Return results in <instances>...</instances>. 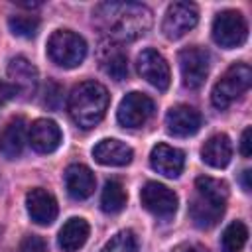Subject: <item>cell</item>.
Masks as SVG:
<instances>
[{
    "label": "cell",
    "mask_w": 252,
    "mask_h": 252,
    "mask_svg": "<svg viewBox=\"0 0 252 252\" xmlns=\"http://www.w3.org/2000/svg\"><path fill=\"white\" fill-rule=\"evenodd\" d=\"M94 18L110 41H134L152 26V10L138 2L98 4Z\"/></svg>",
    "instance_id": "obj_1"
},
{
    "label": "cell",
    "mask_w": 252,
    "mask_h": 252,
    "mask_svg": "<svg viewBox=\"0 0 252 252\" xmlns=\"http://www.w3.org/2000/svg\"><path fill=\"white\" fill-rule=\"evenodd\" d=\"M228 185L220 179L201 175L195 179V195L189 203V217L199 228L215 226L226 209Z\"/></svg>",
    "instance_id": "obj_2"
},
{
    "label": "cell",
    "mask_w": 252,
    "mask_h": 252,
    "mask_svg": "<svg viewBox=\"0 0 252 252\" xmlns=\"http://www.w3.org/2000/svg\"><path fill=\"white\" fill-rule=\"evenodd\" d=\"M108 104H110V94L104 85L96 81H83L71 91L67 100V110L71 120L79 128L91 130L104 118Z\"/></svg>",
    "instance_id": "obj_3"
},
{
    "label": "cell",
    "mask_w": 252,
    "mask_h": 252,
    "mask_svg": "<svg viewBox=\"0 0 252 252\" xmlns=\"http://www.w3.org/2000/svg\"><path fill=\"white\" fill-rule=\"evenodd\" d=\"M250 83H252V69L246 63L230 65L211 91L213 106H217L219 110L228 108L236 98H240L250 89Z\"/></svg>",
    "instance_id": "obj_4"
},
{
    "label": "cell",
    "mask_w": 252,
    "mask_h": 252,
    "mask_svg": "<svg viewBox=\"0 0 252 252\" xmlns=\"http://www.w3.org/2000/svg\"><path fill=\"white\" fill-rule=\"evenodd\" d=\"M47 55L63 69L79 67L87 57V41L71 30H57L47 39Z\"/></svg>",
    "instance_id": "obj_5"
},
{
    "label": "cell",
    "mask_w": 252,
    "mask_h": 252,
    "mask_svg": "<svg viewBox=\"0 0 252 252\" xmlns=\"http://www.w3.org/2000/svg\"><path fill=\"white\" fill-rule=\"evenodd\" d=\"M248 37V24L236 10H222L213 20V39L224 49L240 47Z\"/></svg>",
    "instance_id": "obj_6"
},
{
    "label": "cell",
    "mask_w": 252,
    "mask_h": 252,
    "mask_svg": "<svg viewBox=\"0 0 252 252\" xmlns=\"http://www.w3.org/2000/svg\"><path fill=\"white\" fill-rule=\"evenodd\" d=\"M209 51L203 47H185L179 51V69H181V83L189 91H197L203 87L209 75Z\"/></svg>",
    "instance_id": "obj_7"
},
{
    "label": "cell",
    "mask_w": 252,
    "mask_h": 252,
    "mask_svg": "<svg viewBox=\"0 0 252 252\" xmlns=\"http://www.w3.org/2000/svg\"><path fill=\"white\" fill-rule=\"evenodd\" d=\"M199 22V10L193 2H173L167 6L161 32L167 39H179L191 32Z\"/></svg>",
    "instance_id": "obj_8"
},
{
    "label": "cell",
    "mask_w": 252,
    "mask_h": 252,
    "mask_svg": "<svg viewBox=\"0 0 252 252\" xmlns=\"http://www.w3.org/2000/svg\"><path fill=\"white\" fill-rule=\"evenodd\" d=\"M142 207L158 219H171L177 211V195L158 181H148L140 191Z\"/></svg>",
    "instance_id": "obj_9"
},
{
    "label": "cell",
    "mask_w": 252,
    "mask_h": 252,
    "mask_svg": "<svg viewBox=\"0 0 252 252\" xmlns=\"http://www.w3.org/2000/svg\"><path fill=\"white\" fill-rule=\"evenodd\" d=\"M154 110H156L154 100L148 94L134 91L120 100L116 118L124 128H140L152 118Z\"/></svg>",
    "instance_id": "obj_10"
},
{
    "label": "cell",
    "mask_w": 252,
    "mask_h": 252,
    "mask_svg": "<svg viewBox=\"0 0 252 252\" xmlns=\"http://www.w3.org/2000/svg\"><path fill=\"white\" fill-rule=\"evenodd\" d=\"M136 67H138V73L142 79H146L152 87H156L158 91H165L169 87V81H171V71H169V65L165 61V57L161 53H158L156 49L148 47L144 49L140 55H138V61H136Z\"/></svg>",
    "instance_id": "obj_11"
},
{
    "label": "cell",
    "mask_w": 252,
    "mask_h": 252,
    "mask_svg": "<svg viewBox=\"0 0 252 252\" xmlns=\"http://www.w3.org/2000/svg\"><path fill=\"white\" fill-rule=\"evenodd\" d=\"M203 126L201 112L189 104H175L165 114V128L175 138H189Z\"/></svg>",
    "instance_id": "obj_12"
},
{
    "label": "cell",
    "mask_w": 252,
    "mask_h": 252,
    "mask_svg": "<svg viewBox=\"0 0 252 252\" xmlns=\"http://www.w3.org/2000/svg\"><path fill=\"white\" fill-rule=\"evenodd\" d=\"M26 209H28V215L32 217V220L35 224H41V226L51 224L57 219V213H59L55 197L43 187H35L32 191H28Z\"/></svg>",
    "instance_id": "obj_13"
},
{
    "label": "cell",
    "mask_w": 252,
    "mask_h": 252,
    "mask_svg": "<svg viewBox=\"0 0 252 252\" xmlns=\"http://www.w3.org/2000/svg\"><path fill=\"white\" fill-rule=\"evenodd\" d=\"M150 165L154 171L161 173L163 177L175 179L181 175L185 167V154L179 148L167 146V144H158L150 152Z\"/></svg>",
    "instance_id": "obj_14"
},
{
    "label": "cell",
    "mask_w": 252,
    "mask_h": 252,
    "mask_svg": "<svg viewBox=\"0 0 252 252\" xmlns=\"http://www.w3.org/2000/svg\"><path fill=\"white\" fill-rule=\"evenodd\" d=\"M61 140H63L61 128L57 126V122H53L49 118H37L28 130V142L39 154L55 152L59 148Z\"/></svg>",
    "instance_id": "obj_15"
},
{
    "label": "cell",
    "mask_w": 252,
    "mask_h": 252,
    "mask_svg": "<svg viewBox=\"0 0 252 252\" xmlns=\"http://www.w3.org/2000/svg\"><path fill=\"white\" fill-rule=\"evenodd\" d=\"M93 158L100 165H112V167H124L132 161L134 152L128 144L114 140V138H104L93 148Z\"/></svg>",
    "instance_id": "obj_16"
},
{
    "label": "cell",
    "mask_w": 252,
    "mask_h": 252,
    "mask_svg": "<svg viewBox=\"0 0 252 252\" xmlns=\"http://www.w3.org/2000/svg\"><path fill=\"white\" fill-rule=\"evenodd\" d=\"M94 185H96L94 173L87 165H83V163H71L65 169V189H67V193L73 199L83 201V199L91 197L94 193Z\"/></svg>",
    "instance_id": "obj_17"
},
{
    "label": "cell",
    "mask_w": 252,
    "mask_h": 252,
    "mask_svg": "<svg viewBox=\"0 0 252 252\" xmlns=\"http://www.w3.org/2000/svg\"><path fill=\"white\" fill-rule=\"evenodd\" d=\"M8 77L12 79V85L16 87L18 94H24L30 98L35 93L37 87V69L22 55L10 59L8 63Z\"/></svg>",
    "instance_id": "obj_18"
},
{
    "label": "cell",
    "mask_w": 252,
    "mask_h": 252,
    "mask_svg": "<svg viewBox=\"0 0 252 252\" xmlns=\"http://www.w3.org/2000/svg\"><path fill=\"white\" fill-rule=\"evenodd\" d=\"M24 146H26V120L22 116H16L0 132V154L6 159H16L22 156Z\"/></svg>",
    "instance_id": "obj_19"
},
{
    "label": "cell",
    "mask_w": 252,
    "mask_h": 252,
    "mask_svg": "<svg viewBox=\"0 0 252 252\" xmlns=\"http://www.w3.org/2000/svg\"><path fill=\"white\" fill-rule=\"evenodd\" d=\"M230 158H232V144L226 134L211 136L201 148V159L215 169L226 167L230 163Z\"/></svg>",
    "instance_id": "obj_20"
},
{
    "label": "cell",
    "mask_w": 252,
    "mask_h": 252,
    "mask_svg": "<svg viewBox=\"0 0 252 252\" xmlns=\"http://www.w3.org/2000/svg\"><path fill=\"white\" fill-rule=\"evenodd\" d=\"M89 234H91L89 222L81 217H73L61 226L57 244L63 252H77L79 248L85 246V242L89 240Z\"/></svg>",
    "instance_id": "obj_21"
},
{
    "label": "cell",
    "mask_w": 252,
    "mask_h": 252,
    "mask_svg": "<svg viewBox=\"0 0 252 252\" xmlns=\"http://www.w3.org/2000/svg\"><path fill=\"white\" fill-rule=\"evenodd\" d=\"M100 67L114 81H124L128 77V57L114 43L102 45V49H100Z\"/></svg>",
    "instance_id": "obj_22"
},
{
    "label": "cell",
    "mask_w": 252,
    "mask_h": 252,
    "mask_svg": "<svg viewBox=\"0 0 252 252\" xmlns=\"http://www.w3.org/2000/svg\"><path fill=\"white\" fill-rule=\"evenodd\" d=\"M126 201H128V195H126L124 185L116 179H108L100 195V209L106 215H116L126 207Z\"/></svg>",
    "instance_id": "obj_23"
},
{
    "label": "cell",
    "mask_w": 252,
    "mask_h": 252,
    "mask_svg": "<svg viewBox=\"0 0 252 252\" xmlns=\"http://www.w3.org/2000/svg\"><path fill=\"white\" fill-rule=\"evenodd\" d=\"M248 240V228L240 220H232L220 236V252H240Z\"/></svg>",
    "instance_id": "obj_24"
},
{
    "label": "cell",
    "mask_w": 252,
    "mask_h": 252,
    "mask_svg": "<svg viewBox=\"0 0 252 252\" xmlns=\"http://www.w3.org/2000/svg\"><path fill=\"white\" fill-rule=\"evenodd\" d=\"M8 28L14 35L18 37H33L39 30V20L35 16H10L8 18Z\"/></svg>",
    "instance_id": "obj_25"
},
{
    "label": "cell",
    "mask_w": 252,
    "mask_h": 252,
    "mask_svg": "<svg viewBox=\"0 0 252 252\" xmlns=\"http://www.w3.org/2000/svg\"><path fill=\"white\" fill-rule=\"evenodd\" d=\"M100 252H138V240L132 230H120L102 246Z\"/></svg>",
    "instance_id": "obj_26"
},
{
    "label": "cell",
    "mask_w": 252,
    "mask_h": 252,
    "mask_svg": "<svg viewBox=\"0 0 252 252\" xmlns=\"http://www.w3.org/2000/svg\"><path fill=\"white\" fill-rule=\"evenodd\" d=\"M18 252H47V242L37 234H28L22 238Z\"/></svg>",
    "instance_id": "obj_27"
},
{
    "label": "cell",
    "mask_w": 252,
    "mask_h": 252,
    "mask_svg": "<svg viewBox=\"0 0 252 252\" xmlns=\"http://www.w3.org/2000/svg\"><path fill=\"white\" fill-rule=\"evenodd\" d=\"M61 102V87L57 83H47L45 89V104L49 108H57Z\"/></svg>",
    "instance_id": "obj_28"
},
{
    "label": "cell",
    "mask_w": 252,
    "mask_h": 252,
    "mask_svg": "<svg viewBox=\"0 0 252 252\" xmlns=\"http://www.w3.org/2000/svg\"><path fill=\"white\" fill-rule=\"evenodd\" d=\"M16 96H18L16 87L12 83H8V81H0V106H4L6 102H10Z\"/></svg>",
    "instance_id": "obj_29"
},
{
    "label": "cell",
    "mask_w": 252,
    "mask_h": 252,
    "mask_svg": "<svg viewBox=\"0 0 252 252\" xmlns=\"http://www.w3.org/2000/svg\"><path fill=\"white\" fill-rule=\"evenodd\" d=\"M252 128L248 126V128H244V132H242V138H240V154L244 156V158H250V154H252Z\"/></svg>",
    "instance_id": "obj_30"
},
{
    "label": "cell",
    "mask_w": 252,
    "mask_h": 252,
    "mask_svg": "<svg viewBox=\"0 0 252 252\" xmlns=\"http://www.w3.org/2000/svg\"><path fill=\"white\" fill-rule=\"evenodd\" d=\"M171 252H209V250L199 242H181Z\"/></svg>",
    "instance_id": "obj_31"
},
{
    "label": "cell",
    "mask_w": 252,
    "mask_h": 252,
    "mask_svg": "<svg viewBox=\"0 0 252 252\" xmlns=\"http://www.w3.org/2000/svg\"><path fill=\"white\" fill-rule=\"evenodd\" d=\"M240 183H242V189L248 193V191H250V169H244V171H242Z\"/></svg>",
    "instance_id": "obj_32"
}]
</instances>
